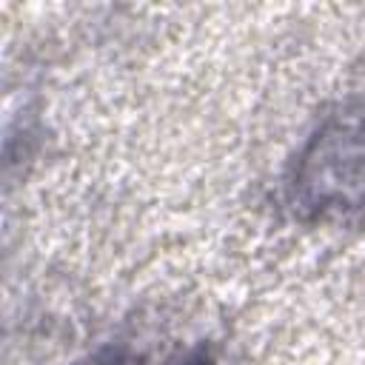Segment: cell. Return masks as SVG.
I'll return each instance as SVG.
<instances>
[{"instance_id": "cell-1", "label": "cell", "mask_w": 365, "mask_h": 365, "mask_svg": "<svg viewBox=\"0 0 365 365\" xmlns=\"http://www.w3.org/2000/svg\"><path fill=\"white\" fill-rule=\"evenodd\" d=\"M282 202L311 225L365 222V100L322 114L282 171Z\"/></svg>"}, {"instance_id": "cell-2", "label": "cell", "mask_w": 365, "mask_h": 365, "mask_svg": "<svg viewBox=\"0 0 365 365\" xmlns=\"http://www.w3.org/2000/svg\"><path fill=\"white\" fill-rule=\"evenodd\" d=\"M71 365H217V351L208 339H194V342H137V339H111Z\"/></svg>"}]
</instances>
